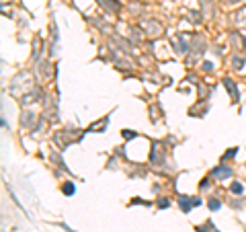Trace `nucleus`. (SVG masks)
Wrapping results in <instances>:
<instances>
[{"label": "nucleus", "instance_id": "obj_1", "mask_svg": "<svg viewBox=\"0 0 246 232\" xmlns=\"http://www.w3.org/2000/svg\"><path fill=\"white\" fill-rule=\"evenodd\" d=\"M215 175H217V177H228V175H230V171H228V169H217V171H215Z\"/></svg>", "mask_w": 246, "mask_h": 232}, {"label": "nucleus", "instance_id": "obj_3", "mask_svg": "<svg viewBox=\"0 0 246 232\" xmlns=\"http://www.w3.org/2000/svg\"><path fill=\"white\" fill-rule=\"evenodd\" d=\"M232 191H234V193H242V185H234L232 187Z\"/></svg>", "mask_w": 246, "mask_h": 232}, {"label": "nucleus", "instance_id": "obj_2", "mask_svg": "<svg viewBox=\"0 0 246 232\" xmlns=\"http://www.w3.org/2000/svg\"><path fill=\"white\" fill-rule=\"evenodd\" d=\"M209 208L211 209H217V208H220V201H209Z\"/></svg>", "mask_w": 246, "mask_h": 232}]
</instances>
